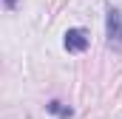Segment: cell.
Here are the masks:
<instances>
[{"instance_id": "cell-1", "label": "cell", "mask_w": 122, "mask_h": 119, "mask_svg": "<svg viewBox=\"0 0 122 119\" xmlns=\"http://www.w3.org/2000/svg\"><path fill=\"white\" fill-rule=\"evenodd\" d=\"M105 37H108V45L122 51V11L119 9H108L105 14Z\"/></svg>"}, {"instance_id": "cell-2", "label": "cell", "mask_w": 122, "mask_h": 119, "mask_svg": "<svg viewBox=\"0 0 122 119\" xmlns=\"http://www.w3.org/2000/svg\"><path fill=\"white\" fill-rule=\"evenodd\" d=\"M62 45H65V51H71V54H82V51L88 48V34H85V29H68Z\"/></svg>"}, {"instance_id": "cell-3", "label": "cell", "mask_w": 122, "mask_h": 119, "mask_svg": "<svg viewBox=\"0 0 122 119\" xmlns=\"http://www.w3.org/2000/svg\"><path fill=\"white\" fill-rule=\"evenodd\" d=\"M46 111H48L51 116H60V119H71V116H74V111H71L68 105H62V102H57V99H51V102L46 105Z\"/></svg>"}, {"instance_id": "cell-4", "label": "cell", "mask_w": 122, "mask_h": 119, "mask_svg": "<svg viewBox=\"0 0 122 119\" xmlns=\"http://www.w3.org/2000/svg\"><path fill=\"white\" fill-rule=\"evenodd\" d=\"M3 3H6V9H14L17 6V0H3Z\"/></svg>"}]
</instances>
